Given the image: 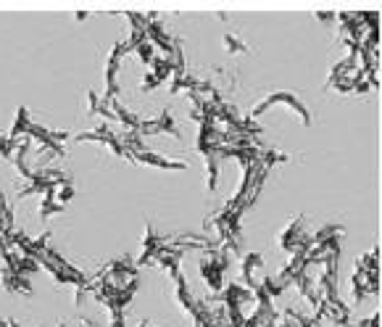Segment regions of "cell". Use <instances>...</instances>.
Returning a JSON list of instances; mask_svg holds the SVG:
<instances>
[{
	"instance_id": "cell-1",
	"label": "cell",
	"mask_w": 382,
	"mask_h": 327,
	"mask_svg": "<svg viewBox=\"0 0 382 327\" xmlns=\"http://www.w3.org/2000/svg\"><path fill=\"white\" fill-rule=\"evenodd\" d=\"M277 105H288L290 111H295V114L300 116V122L309 127L311 124V111H309V105L300 101V95H295V93H290V90H274V93H269V95H264L261 101H258L253 108H250V114H248V119H253L256 122L258 116L261 114H267L269 108H277Z\"/></svg>"
},
{
	"instance_id": "cell-2",
	"label": "cell",
	"mask_w": 382,
	"mask_h": 327,
	"mask_svg": "<svg viewBox=\"0 0 382 327\" xmlns=\"http://www.w3.org/2000/svg\"><path fill=\"white\" fill-rule=\"evenodd\" d=\"M229 267V251H224L222 245H214V248H206L203 251V259H200V274H203V280L206 285L219 293L222 288H224V272H227Z\"/></svg>"
},
{
	"instance_id": "cell-3",
	"label": "cell",
	"mask_w": 382,
	"mask_h": 327,
	"mask_svg": "<svg viewBox=\"0 0 382 327\" xmlns=\"http://www.w3.org/2000/svg\"><path fill=\"white\" fill-rule=\"evenodd\" d=\"M311 245V230L306 227V217L298 214L295 219L288 222V227L279 232V248L285 253H306Z\"/></svg>"
},
{
	"instance_id": "cell-4",
	"label": "cell",
	"mask_w": 382,
	"mask_h": 327,
	"mask_svg": "<svg viewBox=\"0 0 382 327\" xmlns=\"http://www.w3.org/2000/svg\"><path fill=\"white\" fill-rule=\"evenodd\" d=\"M127 53H132L129 42L119 40L114 48H111L108 58H106V69H103L106 93H103V98H108V101H111V98H119V72H122V63H125Z\"/></svg>"
},
{
	"instance_id": "cell-5",
	"label": "cell",
	"mask_w": 382,
	"mask_h": 327,
	"mask_svg": "<svg viewBox=\"0 0 382 327\" xmlns=\"http://www.w3.org/2000/svg\"><path fill=\"white\" fill-rule=\"evenodd\" d=\"M24 137L37 140L51 156H66V148H63V140L69 137L66 129H51V127H42L37 122H30V127L24 129Z\"/></svg>"
},
{
	"instance_id": "cell-6",
	"label": "cell",
	"mask_w": 382,
	"mask_h": 327,
	"mask_svg": "<svg viewBox=\"0 0 382 327\" xmlns=\"http://www.w3.org/2000/svg\"><path fill=\"white\" fill-rule=\"evenodd\" d=\"M77 143H101V146L111 148L114 156L125 158V161H132L129 153H127V148L122 146V140H119V129H114L108 122L93 127V129H87V132H79V135H77Z\"/></svg>"
},
{
	"instance_id": "cell-7",
	"label": "cell",
	"mask_w": 382,
	"mask_h": 327,
	"mask_svg": "<svg viewBox=\"0 0 382 327\" xmlns=\"http://www.w3.org/2000/svg\"><path fill=\"white\" fill-rule=\"evenodd\" d=\"M166 245H169V235L158 232L153 224H145V230H143V251H140L137 267H148V264H153L155 256L164 251Z\"/></svg>"
},
{
	"instance_id": "cell-8",
	"label": "cell",
	"mask_w": 382,
	"mask_h": 327,
	"mask_svg": "<svg viewBox=\"0 0 382 327\" xmlns=\"http://www.w3.org/2000/svg\"><path fill=\"white\" fill-rule=\"evenodd\" d=\"M353 298L356 301H364L367 295H377L380 293V269H364V267H356L353 269Z\"/></svg>"
},
{
	"instance_id": "cell-9",
	"label": "cell",
	"mask_w": 382,
	"mask_h": 327,
	"mask_svg": "<svg viewBox=\"0 0 382 327\" xmlns=\"http://www.w3.org/2000/svg\"><path fill=\"white\" fill-rule=\"evenodd\" d=\"M177 74L174 63L169 61V58H164V56H155L153 61L148 63V72H145L143 77V90L145 93H151V90H155L158 84H164L166 79H172Z\"/></svg>"
},
{
	"instance_id": "cell-10",
	"label": "cell",
	"mask_w": 382,
	"mask_h": 327,
	"mask_svg": "<svg viewBox=\"0 0 382 327\" xmlns=\"http://www.w3.org/2000/svg\"><path fill=\"white\" fill-rule=\"evenodd\" d=\"M143 137H148V135H172V137H182V132L177 129V122H174V116H172V111H161L158 116H153V119H143L140 122V129H137Z\"/></svg>"
},
{
	"instance_id": "cell-11",
	"label": "cell",
	"mask_w": 382,
	"mask_h": 327,
	"mask_svg": "<svg viewBox=\"0 0 382 327\" xmlns=\"http://www.w3.org/2000/svg\"><path fill=\"white\" fill-rule=\"evenodd\" d=\"M132 164H145V167H158V169H169V172H182L187 169V161H179V158H169V156H158L155 150L145 146L140 150H132Z\"/></svg>"
},
{
	"instance_id": "cell-12",
	"label": "cell",
	"mask_w": 382,
	"mask_h": 327,
	"mask_svg": "<svg viewBox=\"0 0 382 327\" xmlns=\"http://www.w3.org/2000/svg\"><path fill=\"white\" fill-rule=\"evenodd\" d=\"M0 285H3V290H6V293H13V295H32L34 293L30 277H27V274L13 272V269H8V267H3V269H0Z\"/></svg>"
},
{
	"instance_id": "cell-13",
	"label": "cell",
	"mask_w": 382,
	"mask_h": 327,
	"mask_svg": "<svg viewBox=\"0 0 382 327\" xmlns=\"http://www.w3.org/2000/svg\"><path fill=\"white\" fill-rule=\"evenodd\" d=\"M261 269H264V256L261 253H248L243 259V283H246V288H250V290L256 288Z\"/></svg>"
},
{
	"instance_id": "cell-14",
	"label": "cell",
	"mask_w": 382,
	"mask_h": 327,
	"mask_svg": "<svg viewBox=\"0 0 382 327\" xmlns=\"http://www.w3.org/2000/svg\"><path fill=\"white\" fill-rule=\"evenodd\" d=\"M87 114L93 116H103L106 122H116L111 108H108V101L98 90H87Z\"/></svg>"
},
{
	"instance_id": "cell-15",
	"label": "cell",
	"mask_w": 382,
	"mask_h": 327,
	"mask_svg": "<svg viewBox=\"0 0 382 327\" xmlns=\"http://www.w3.org/2000/svg\"><path fill=\"white\" fill-rule=\"evenodd\" d=\"M317 322H319V319L300 314L295 309H285V312L277 316V327H317Z\"/></svg>"
},
{
	"instance_id": "cell-16",
	"label": "cell",
	"mask_w": 382,
	"mask_h": 327,
	"mask_svg": "<svg viewBox=\"0 0 382 327\" xmlns=\"http://www.w3.org/2000/svg\"><path fill=\"white\" fill-rule=\"evenodd\" d=\"M56 190L58 185H51V188L42 193V203H40V219H51L53 214H61L63 211V203L56 198Z\"/></svg>"
},
{
	"instance_id": "cell-17",
	"label": "cell",
	"mask_w": 382,
	"mask_h": 327,
	"mask_svg": "<svg viewBox=\"0 0 382 327\" xmlns=\"http://www.w3.org/2000/svg\"><path fill=\"white\" fill-rule=\"evenodd\" d=\"M222 42H224V51L229 56H246V53H250V42L243 34H238V32H224Z\"/></svg>"
},
{
	"instance_id": "cell-18",
	"label": "cell",
	"mask_w": 382,
	"mask_h": 327,
	"mask_svg": "<svg viewBox=\"0 0 382 327\" xmlns=\"http://www.w3.org/2000/svg\"><path fill=\"white\" fill-rule=\"evenodd\" d=\"M30 122H32L30 108H27V105H19V111H16V116H13V124H11L8 137H13V140L24 137V129L30 127Z\"/></svg>"
},
{
	"instance_id": "cell-19",
	"label": "cell",
	"mask_w": 382,
	"mask_h": 327,
	"mask_svg": "<svg viewBox=\"0 0 382 327\" xmlns=\"http://www.w3.org/2000/svg\"><path fill=\"white\" fill-rule=\"evenodd\" d=\"M56 198L66 206V203L74 198V185H58V190H56Z\"/></svg>"
},
{
	"instance_id": "cell-20",
	"label": "cell",
	"mask_w": 382,
	"mask_h": 327,
	"mask_svg": "<svg viewBox=\"0 0 382 327\" xmlns=\"http://www.w3.org/2000/svg\"><path fill=\"white\" fill-rule=\"evenodd\" d=\"M79 327H101V322H95L90 316H79Z\"/></svg>"
},
{
	"instance_id": "cell-21",
	"label": "cell",
	"mask_w": 382,
	"mask_h": 327,
	"mask_svg": "<svg viewBox=\"0 0 382 327\" xmlns=\"http://www.w3.org/2000/svg\"><path fill=\"white\" fill-rule=\"evenodd\" d=\"M137 327H155V325H153V319H143V322H140Z\"/></svg>"
},
{
	"instance_id": "cell-22",
	"label": "cell",
	"mask_w": 382,
	"mask_h": 327,
	"mask_svg": "<svg viewBox=\"0 0 382 327\" xmlns=\"http://www.w3.org/2000/svg\"><path fill=\"white\" fill-rule=\"evenodd\" d=\"M193 327H198V325H193Z\"/></svg>"
}]
</instances>
